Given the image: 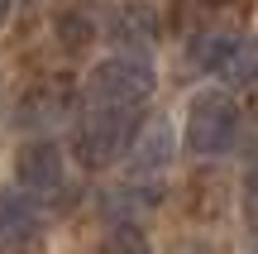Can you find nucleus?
Masks as SVG:
<instances>
[{
    "instance_id": "1",
    "label": "nucleus",
    "mask_w": 258,
    "mask_h": 254,
    "mask_svg": "<svg viewBox=\"0 0 258 254\" xmlns=\"http://www.w3.org/2000/svg\"><path fill=\"white\" fill-rule=\"evenodd\" d=\"M186 58L201 72L225 77L230 86H253L258 82V43L225 24H201L191 38H186Z\"/></svg>"
},
{
    "instance_id": "2",
    "label": "nucleus",
    "mask_w": 258,
    "mask_h": 254,
    "mask_svg": "<svg viewBox=\"0 0 258 254\" xmlns=\"http://www.w3.org/2000/svg\"><path fill=\"white\" fill-rule=\"evenodd\" d=\"M139 115L134 111H110V106H86V115L72 130V154L82 168H110L134 149Z\"/></svg>"
},
{
    "instance_id": "3",
    "label": "nucleus",
    "mask_w": 258,
    "mask_h": 254,
    "mask_svg": "<svg viewBox=\"0 0 258 254\" xmlns=\"http://www.w3.org/2000/svg\"><path fill=\"white\" fill-rule=\"evenodd\" d=\"M86 106H110V111H139V106L153 96V72H148L144 58H105L91 67L82 86Z\"/></svg>"
},
{
    "instance_id": "4",
    "label": "nucleus",
    "mask_w": 258,
    "mask_h": 254,
    "mask_svg": "<svg viewBox=\"0 0 258 254\" xmlns=\"http://www.w3.org/2000/svg\"><path fill=\"white\" fill-rule=\"evenodd\" d=\"M239 139V106L225 91H196L186 106V149L196 159H215Z\"/></svg>"
},
{
    "instance_id": "5",
    "label": "nucleus",
    "mask_w": 258,
    "mask_h": 254,
    "mask_svg": "<svg viewBox=\"0 0 258 254\" xmlns=\"http://www.w3.org/2000/svg\"><path fill=\"white\" fill-rule=\"evenodd\" d=\"M15 178H19V187H24L29 197H38V201L62 197V192H67L62 149H57V144H48V139H38V144H29V149H19Z\"/></svg>"
},
{
    "instance_id": "6",
    "label": "nucleus",
    "mask_w": 258,
    "mask_h": 254,
    "mask_svg": "<svg viewBox=\"0 0 258 254\" xmlns=\"http://www.w3.org/2000/svg\"><path fill=\"white\" fill-rule=\"evenodd\" d=\"M43 235V211L38 197H29L24 187H0V245L5 249H29Z\"/></svg>"
},
{
    "instance_id": "7",
    "label": "nucleus",
    "mask_w": 258,
    "mask_h": 254,
    "mask_svg": "<svg viewBox=\"0 0 258 254\" xmlns=\"http://www.w3.org/2000/svg\"><path fill=\"white\" fill-rule=\"evenodd\" d=\"M110 38L120 48H129V53H153L158 43V10L148 5V0H124L120 10L110 15Z\"/></svg>"
},
{
    "instance_id": "8",
    "label": "nucleus",
    "mask_w": 258,
    "mask_h": 254,
    "mask_svg": "<svg viewBox=\"0 0 258 254\" xmlns=\"http://www.w3.org/2000/svg\"><path fill=\"white\" fill-rule=\"evenodd\" d=\"M62 115H72V86L62 82H43L19 101V125H29V130H48Z\"/></svg>"
},
{
    "instance_id": "9",
    "label": "nucleus",
    "mask_w": 258,
    "mask_h": 254,
    "mask_svg": "<svg viewBox=\"0 0 258 254\" xmlns=\"http://www.w3.org/2000/svg\"><path fill=\"white\" fill-rule=\"evenodd\" d=\"M167 159H172V134L158 120V125H148V130L139 134L134 154H129V168L134 173H158V168H167Z\"/></svg>"
},
{
    "instance_id": "10",
    "label": "nucleus",
    "mask_w": 258,
    "mask_h": 254,
    "mask_svg": "<svg viewBox=\"0 0 258 254\" xmlns=\"http://www.w3.org/2000/svg\"><path fill=\"white\" fill-rule=\"evenodd\" d=\"M101 254H153V249H148V240L139 235L134 226H115L110 235L101 240Z\"/></svg>"
},
{
    "instance_id": "11",
    "label": "nucleus",
    "mask_w": 258,
    "mask_h": 254,
    "mask_svg": "<svg viewBox=\"0 0 258 254\" xmlns=\"http://www.w3.org/2000/svg\"><path fill=\"white\" fill-rule=\"evenodd\" d=\"M57 34H62L67 48H82L86 38H91V24H86L82 15H62V19H57Z\"/></svg>"
},
{
    "instance_id": "12",
    "label": "nucleus",
    "mask_w": 258,
    "mask_h": 254,
    "mask_svg": "<svg viewBox=\"0 0 258 254\" xmlns=\"http://www.w3.org/2000/svg\"><path fill=\"white\" fill-rule=\"evenodd\" d=\"M244 221H249V226L258 230V168L249 173V178H244Z\"/></svg>"
},
{
    "instance_id": "13",
    "label": "nucleus",
    "mask_w": 258,
    "mask_h": 254,
    "mask_svg": "<svg viewBox=\"0 0 258 254\" xmlns=\"http://www.w3.org/2000/svg\"><path fill=\"white\" fill-rule=\"evenodd\" d=\"M5 15H10V0H0V24H5Z\"/></svg>"
},
{
    "instance_id": "14",
    "label": "nucleus",
    "mask_w": 258,
    "mask_h": 254,
    "mask_svg": "<svg viewBox=\"0 0 258 254\" xmlns=\"http://www.w3.org/2000/svg\"><path fill=\"white\" fill-rule=\"evenodd\" d=\"M206 5H220V0H206Z\"/></svg>"
},
{
    "instance_id": "15",
    "label": "nucleus",
    "mask_w": 258,
    "mask_h": 254,
    "mask_svg": "<svg viewBox=\"0 0 258 254\" xmlns=\"http://www.w3.org/2000/svg\"><path fill=\"white\" fill-rule=\"evenodd\" d=\"M253 254H258V249H253Z\"/></svg>"
}]
</instances>
